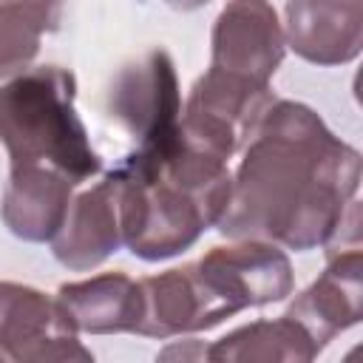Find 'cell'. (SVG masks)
<instances>
[{"mask_svg":"<svg viewBox=\"0 0 363 363\" xmlns=\"http://www.w3.org/2000/svg\"><path fill=\"white\" fill-rule=\"evenodd\" d=\"M275 102L269 85L207 68L190 88L179 133L187 145L230 162L252 136L264 111Z\"/></svg>","mask_w":363,"mask_h":363,"instance_id":"cell-4","label":"cell"},{"mask_svg":"<svg viewBox=\"0 0 363 363\" xmlns=\"http://www.w3.org/2000/svg\"><path fill=\"white\" fill-rule=\"evenodd\" d=\"M77 79L60 65H37L0 85V142L11 164H40L74 187L102 170L74 108Z\"/></svg>","mask_w":363,"mask_h":363,"instance_id":"cell-2","label":"cell"},{"mask_svg":"<svg viewBox=\"0 0 363 363\" xmlns=\"http://www.w3.org/2000/svg\"><path fill=\"white\" fill-rule=\"evenodd\" d=\"M284 43L306 62L343 65L363 45V0H286Z\"/></svg>","mask_w":363,"mask_h":363,"instance_id":"cell-12","label":"cell"},{"mask_svg":"<svg viewBox=\"0 0 363 363\" xmlns=\"http://www.w3.org/2000/svg\"><path fill=\"white\" fill-rule=\"evenodd\" d=\"M284 48V28L269 0H230L213 26L210 68L269 85Z\"/></svg>","mask_w":363,"mask_h":363,"instance_id":"cell-8","label":"cell"},{"mask_svg":"<svg viewBox=\"0 0 363 363\" xmlns=\"http://www.w3.org/2000/svg\"><path fill=\"white\" fill-rule=\"evenodd\" d=\"M122 179L113 167L99 184L71 199L68 213L57 235L51 238L54 258L74 269L85 272L99 267L108 255L122 247V207H119Z\"/></svg>","mask_w":363,"mask_h":363,"instance_id":"cell-10","label":"cell"},{"mask_svg":"<svg viewBox=\"0 0 363 363\" xmlns=\"http://www.w3.org/2000/svg\"><path fill=\"white\" fill-rule=\"evenodd\" d=\"M0 352L20 363L94 360L57 298L14 281H0Z\"/></svg>","mask_w":363,"mask_h":363,"instance_id":"cell-7","label":"cell"},{"mask_svg":"<svg viewBox=\"0 0 363 363\" xmlns=\"http://www.w3.org/2000/svg\"><path fill=\"white\" fill-rule=\"evenodd\" d=\"M241 150L218 233L295 252L326 247L360 187V153L289 99L264 111Z\"/></svg>","mask_w":363,"mask_h":363,"instance_id":"cell-1","label":"cell"},{"mask_svg":"<svg viewBox=\"0 0 363 363\" xmlns=\"http://www.w3.org/2000/svg\"><path fill=\"white\" fill-rule=\"evenodd\" d=\"M74 184L40 164H11L9 184L3 190L0 218L23 241H51L65 221Z\"/></svg>","mask_w":363,"mask_h":363,"instance_id":"cell-13","label":"cell"},{"mask_svg":"<svg viewBox=\"0 0 363 363\" xmlns=\"http://www.w3.org/2000/svg\"><path fill=\"white\" fill-rule=\"evenodd\" d=\"M170 9H176V11H193V9H201V6H207L210 0H164Z\"/></svg>","mask_w":363,"mask_h":363,"instance_id":"cell-19","label":"cell"},{"mask_svg":"<svg viewBox=\"0 0 363 363\" xmlns=\"http://www.w3.org/2000/svg\"><path fill=\"white\" fill-rule=\"evenodd\" d=\"M162 360H207V346L201 340H184L173 343L164 352H159Z\"/></svg>","mask_w":363,"mask_h":363,"instance_id":"cell-17","label":"cell"},{"mask_svg":"<svg viewBox=\"0 0 363 363\" xmlns=\"http://www.w3.org/2000/svg\"><path fill=\"white\" fill-rule=\"evenodd\" d=\"M221 320H227V315L207 295L193 264L139 281V320L133 335L164 340L176 335L207 332Z\"/></svg>","mask_w":363,"mask_h":363,"instance_id":"cell-11","label":"cell"},{"mask_svg":"<svg viewBox=\"0 0 363 363\" xmlns=\"http://www.w3.org/2000/svg\"><path fill=\"white\" fill-rule=\"evenodd\" d=\"M122 179V244L142 261H164L216 227L213 210L162 173L116 164Z\"/></svg>","mask_w":363,"mask_h":363,"instance_id":"cell-3","label":"cell"},{"mask_svg":"<svg viewBox=\"0 0 363 363\" xmlns=\"http://www.w3.org/2000/svg\"><path fill=\"white\" fill-rule=\"evenodd\" d=\"M54 31L37 11L0 0V79L28 68L40 51V37Z\"/></svg>","mask_w":363,"mask_h":363,"instance_id":"cell-16","label":"cell"},{"mask_svg":"<svg viewBox=\"0 0 363 363\" xmlns=\"http://www.w3.org/2000/svg\"><path fill=\"white\" fill-rule=\"evenodd\" d=\"M111 116L133 136L139 156H159L179 136L182 94L173 60L164 48L125 65L108 94Z\"/></svg>","mask_w":363,"mask_h":363,"instance_id":"cell-5","label":"cell"},{"mask_svg":"<svg viewBox=\"0 0 363 363\" xmlns=\"http://www.w3.org/2000/svg\"><path fill=\"white\" fill-rule=\"evenodd\" d=\"M0 360H6V357H3V352H0Z\"/></svg>","mask_w":363,"mask_h":363,"instance_id":"cell-20","label":"cell"},{"mask_svg":"<svg viewBox=\"0 0 363 363\" xmlns=\"http://www.w3.org/2000/svg\"><path fill=\"white\" fill-rule=\"evenodd\" d=\"M318 346L309 340V335L289 320L286 315L275 320H255L247 323L216 343L207 346V360L218 363H235V360H284V363H306L318 357Z\"/></svg>","mask_w":363,"mask_h":363,"instance_id":"cell-15","label":"cell"},{"mask_svg":"<svg viewBox=\"0 0 363 363\" xmlns=\"http://www.w3.org/2000/svg\"><path fill=\"white\" fill-rule=\"evenodd\" d=\"M9 3H20V6L37 11L40 17H45V23H48L51 28H57L60 14H62V0H9Z\"/></svg>","mask_w":363,"mask_h":363,"instance_id":"cell-18","label":"cell"},{"mask_svg":"<svg viewBox=\"0 0 363 363\" xmlns=\"http://www.w3.org/2000/svg\"><path fill=\"white\" fill-rule=\"evenodd\" d=\"M54 298L77 332H133L139 320V281L125 272H102L88 281L62 284Z\"/></svg>","mask_w":363,"mask_h":363,"instance_id":"cell-14","label":"cell"},{"mask_svg":"<svg viewBox=\"0 0 363 363\" xmlns=\"http://www.w3.org/2000/svg\"><path fill=\"white\" fill-rule=\"evenodd\" d=\"M309 340L323 349L335 335L354 326L363 315V252L360 247L329 250L326 269L292 298L284 312Z\"/></svg>","mask_w":363,"mask_h":363,"instance_id":"cell-9","label":"cell"},{"mask_svg":"<svg viewBox=\"0 0 363 363\" xmlns=\"http://www.w3.org/2000/svg\"><path fill=\"white\" fill-rule=\"evenodd\" d=\"M193 269L227 318L247 306L284 301L295 286L286 252L278 244L255 238H235V244L213 247L193 261Z\"/></svg>","mask_w":363,"mask_h":363,"instance_id":"cell-6","label":"cell"}]
</instances>
